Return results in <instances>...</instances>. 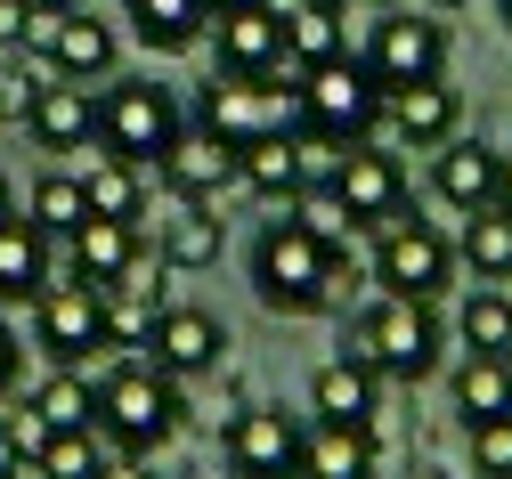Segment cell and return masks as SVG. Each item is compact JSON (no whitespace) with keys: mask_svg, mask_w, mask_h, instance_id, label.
I'll return each mask as SVG.
<instances>
[{"mask_svg":"<svg viewBox=\"0 0 512 479\" xmlns=\"http://www.w3.org/2000/svg\"><path fill=\"white\" fill-rule=\"evenodd\" d=\"M358 260L350 236H317L293 212H277L261 236H252V293H261L269 317H317V309H350Z\"/></svg>","mask_w":512,"mask_h":479,"instance_id":"cell-1","label":"cell"},{"mask_svg":"<svg viewBox=\"0 0 512 479\" xmlns=\"http://www.w3.org/2000/svg\"><path fill=\"white\" fill-rule=\"evenodd\" d=\"M439 350H447V333L431 317V301H407V293H374L342 317V358L374 366L382 382H423L439 374Z\"/></svg>","mask_w":512,"mask_h":479,"instance_id":"cell-2","label":"cell"},{"mask_svg":"<svg viewBox=\"0 0 512 479\" xmlns=\"http://www.w3.org/2000/svg\"><path fill=\"white\" fill-rule=\"evenodd\" d=\"M187 423V390L155 366V358H122L98 374V439L122 455H155L171 447Z\"/></svg>","mask_w":512,"mask_h":479,"instance_id":"cell-3","label":"cell"},{"mask_svg":"<svg viewBox=\"0 0 512 479\" xmlns=\"http://www.w3.org/2000/svg\"><path fill=\"white\" fill-rule=\"evenodd\" d=\"M293 98H301L293 139L358 147V139H374V122H382V82H374V65L350 57V49L326 57V65H301V74H293Z\"/></svg>","mask_w":512,"mask_h":479,"instance_id":"cell-4","label":"cell"},{"mask_svg":"<svg viewBox=\"0 0 512 479\" xmlns=\"http://www.w3.org/2000/svg\"><path fill=\"white\" fill-rule=\"evenodd\" d=\"M187 130V114H179V98L155 82V74H106V90H98V155H114V163H139V171H155V155Z\"/></svg>","mask_w":512,"mask_h":479,"instance_id":"cell-5","label":"cell"},{"mask_svg":"<svg viewBox=\"0 0 512 479\" xmlns=\"http://www.w3.org/2000/svg\"><path fill=\"white\" fill-rule=\"evenodd\" d=\"M196 122L212 130V139L228 147H252V139H269V130H293L301 122V98H293V74H212L196 90Z\"/></svg>","mask_w":512,"mask_h":479,"instance_id":"cell-6","label":"cell"},{"mask_svg":"<svg viewBox=\"0 0 512 479\" xmlns=\"http://www.w3.org/2000/svg\"><path fill=\"white\" fill-rule=\"evenodd\" d=\"M374 285L382 293H407V301H439L447 285H456V236L399 212L374 228Z\"/></svg>","mask_w":512,"mask_h":479,"instance_id":"cell-7","label":"cell"},{"mask_svg":"<svg viewBox=\"0 0 512 479\" xmlns=\"http://www.w3.org/2000/svg\"><path fill=\"white\" fill-rule=\"evenodd\" d=\"M33 350L49 366H82L106 350V285H82V277H49L33 301Z\"/></svg>","mask_w":512,"mask_h":479,"instance_id":"cell-8","label":"cell"},{"mask_svg":"<svg viewBox=\"0 0 512 479\" xmlns=\"http://www.w3.org/2000/svg\"><path fill=\"white\" fill-rule=\"evenodd\" d=\"M301 415L285 406H244V415L220 431V463L228 479H301Z\"/></svg>","mask_w":512,"mask_h":479,"instance_id":"cell-9","label":"cell"},{"mask_svg":"<svg viewBox=\"0 0 512 479\" xmlns=\"http://www.w3.org/2000/svg\"><path fill=\"white\" fill-rule=\"evenodd\" d=\"M350 57L374 65L382 90H407V82L447 74V25H439V17H407V9H391L382 25H366V49H350Z\"/></svg>","mask_w":512,"mask_h":479,"instance_id":"cell-10","label":"cell"},{"mask_svg":"<svg viewBox=\"0 0 512 479\" xmlns=\"http://www.w3.org/2000/svg\"><path fill=\"white\" fill-rule=\"evenodd\" d=\"M334 195H342L350 228L374 236L382 220L407 212V163L382 147V139H358V147H342V163H334Z\"/></svg>","mask_w":512,"mask_h":479,"instance_id":"cell-11","label":"cell"},{"mask_svg":"<svg viewBox=\"0 0 512 479\" xmlns=\"http://www.w3.org/2000/svg\"><path fill=\"white\" fill-rule=\"evenodd\" d=\"M212 57H220V74H293L285 65V9L277 0H244V9H212Z\"/></svg>","mask_w":512,"mask_h":479,"instance_id":"cell-12","label":"cell"},{"mask_svg":"<svg viewBox=\"0 0 512 479\" xmlns=\"http://www.w3.org/2000/svg\"><path fill=\"white\" fill-rule=\"evenodd\" d=\"M456 130H464V98L447 90V74L407 82V90H382V122H374V139L431 155V147H447V139H456Z\"/></svg>","mask_w":512,"mask_h":479,"instance_id":"cell-13","label":"cell"},{"mask_svg":"<svg viewBox=\"0 0 512 479\" xmlns=\"http://www.w3.org/2000/svg\"><path fill=\"white\" fill-rule=\"evenodd\" d=\"M155 366L171 374V382H204V374H220L228 366V325L212 317V309H196V301H171L163 317H155Z\"/></svg>","mask_w":512,"mask_h":479,"instance_id":"cell-14","label":"cell"},{"mask_svg":"<svg viewBox=\"0 0 512 479\" xmlns=\"http://www.w3.org/2000/svg\"><path fill=\"white\" fill-rule=\"evenodd\" d=\"M17 122L33 130V147H49V155H82V147L98 139V90H90V82H66V74H49V82L25 98Z\"/></svg>","mask_w":512,"mask_h":479,"instance_id":"cell-15","label":"cell"},{"mask_svg":"<svg viewBox=\"0 0 512 479\" xmlns=\"http://www.w3.org/2000/svg\"><path fill=\"white\" fill-rule=\"evenodd\" d=\"M155 179H163L171 195H187V203H220V195L236 187V147L212 139V130L196 122V130H179V139L155 155Z\"/></svg>","mask_w":512,"mask_h":479,"instance_id":"cell-16","label":"cell"},{"mask_svg":"<svg viewBox=\"0 0 512 479\" xmlns=\"http://www.w3.org/2000/svg\"><path fill=\"white\" fill-rule=\"evenodd\" d=\"M220 244H228L220 203H187V195H171V220H155V260L179 268V277H196V268H220Z\"/></svg>","mask_w":512,"mask_h":479,"instance_id":"cell-17","label":"cell"},{"mask_svg":"<svg viewBox=\"0 0 512 479\" xmlns=\"http://www.w3.org/2000/svg\"><path fill=\"white\" fill-rule=\"evenodd\" d=\"M496 179H504V155L488 147V139H447V147H431V187H439V203H456V212H480V203H496Z\"/></svg>","mask_w":512,"mask_h":479,"instance_id":"cell-18","label":"cell"},{"mask_svg":"<svg viewBox=\"0 0 512 479\" xmlns=\"http://www.w3.org/2000/svg\"><path fill=\"white\" fill-rule=\"evenodd\" d=\"M147 252V228H131V220H82L74 236H66V277H82V285H114V277H131V260Z\"/></svg>","mask_w":512,"mask_h":479,"instance_id":"cell-19","label":"cell"},{"mask_svg":"<svg viewBox=\"0 0 512 479\" xmlns=\"http://www.w3.org/2000/svg\"><path fill=\"white\" fill-rule=\"evenodd\" d=\"M236 187H244V195H261V203H277V212H293V195L309 187L301 139H293V130H269V139L236 147Z\"/></svg>","mask_w":512,"mask_h":479,"instance_id":"cell-20","label":"cell"},{"mask_svg":"<svg viewBox=\"0 0 512 479\" xmlns=\"http://www.w3.org/2000/svg\"><path fill=\"white\" fill-rule=\"evenodd\" d=\"M309 415L317 423H382V374L358 358H326L309 374Z\"/></svg>","mask_w":512,"mask_h":479,"instance_id":"cell-21","label":"cell"},{"mask_svg":"<svg viewBox=\"0 0 512 479\" xmlns=\"http://www.w3.org/2000/svg\"><path fill=\"white\" fill-rule=\"evenodd\" d=\"M122 17H131V41L147 57H179L212 33V0H122Z\"/></svg>","mask_w":512,"mask_h":479,"instance_id":"cell-22","label":"cell"},{"mask_svg":"<svg viewBox=\"0 0 512 479\" xmlns=\"http://www.w3.org/2000/svg\"><path fill=\"white\" fill-rule=\"evenodd\" d=\"M114 25H98L90 9H57V41H49V74H66V82H106L114 74Z\"/></svg>","mask_w":512,"mask_h":479,"instance_id":"cell-23","label":"cell"},{"mask_svg":"<svg viewBox=\"0 0 512 479\" xmlns=\"http://www.w3.org/2000/svg\"><path fill=\"white\" fill-rule=\"evenodd\" d=\"M301 479H374V423H309Z\"/></svg>","mask_w":512,"mask_h":479,"instance_id":"cell-24","label":"cell"},{"mask_svg":"<svg viewBox=\"0 0 512 479\" xmlns=\"http://www.w3.org/2000/svg\"><path fill=\"white\" fill-rule=\"evenodd\" d=\"M49 277H57V260H49V236H41L25 212H17V220H0V309L33 301Z\"/></svg>","mask_w":512,"mask_h":479,"instance_id":"cell-25","label":"cell"},{"mask_svg":"<svg viewBox=\"0 0 512 479\" xmlns=\"http://www.w3.org/2000/svg\"><path fill=\"white\" fill-rule=\"evenodd\" d=\"M25 406H33L49 431H98V374L90 366H49Z\"/></svg>","mask_w":512,"mask_h":479,"instance_id":"cell-26","label":"cell"},{"mask_svg":"<svg viewBox=\"0 0 512 479\" xmlns=\"http://www.w3.org/2000/svg\"><path fill=\"white\" fill-rule=\"evenodd\" d=\"M456 268H472V285H512V212H504V203H480V212H464Z\"/></svg>","mask_w":512,"mask_h":479,"instance_id":"cell-27","label":"cell"},{"mask_svg":"<svg viewBox=\"0 0 512 479\" xmlns=\"http://www.w3.org/2000/svg\"><path fill=\"white\" fill-rule=\"evenodd\" d=\"M74 179H82V195H90V212H98V220H131V228H147V171H139V163L90 155Z\"/></svg>","mask_w":512,"mask_h":479,"instance_id":"cell-28","label":"cell"},{"mask_svg":"<svg viewBox=\"0 0 512 479\" xmlns=\"http://www.w3.org/2000/svg\"><path fill=\"white\" fill-rule=\"evenodd\" d=\"M456 415H464V423H496V415H512V358H480V350H464V366H456Z\"/></svg>","mask_w":512,"mask_h":479,"instance_id":"cell-29","label":"cell"},{"mask_svg":"<svg viewBox=\"0 0 512 479\" xmlns=\"http://www.w3.org/2000/svg\"><path fill=\"white\" fill-rule=\"evenodd\" d=\"M342 17H350V9H309V0H293V9H285V65H293V74H301V65H326V57H342V49H350Z\"/></svg>","mask_w":512,"mask_h":479,"instance_id":"cell-30","label":"cell"},{"mask_svg":"<svg viewBox=\"0 0 512 479\" xmlns=\"http://www.w3.org/2000/svg\"><path fill=\"white\" fill-rule=\"evenodd\" d=\"M25 220H33L49 244H66V236L90 220V195H82V179H74V171H41V179H33V195H25Z\"/></svg>","mask_w":512,"mask_h":479,"instance_id":"cell-31","label":"cell"},{"mask_svg":"<svg viewBox=\"0 0 512 479\" xmlns=\"http://www.w3.org/2000/svg\"><path fill=\"white\" fill-rule=\"evenodd\" d=\"M456 341L480 350V358H512V301H504V285H472V293H464Z\"/></svg>","mask_w":512,"mask_h":479,"instance_id":"cell-32","label":"cell"},{"mask_svg":"<svg viewBox=\"0 0 512 479\" xmlns=\"http://www.w3.org/2000/svg\"><path fill=\"white\" fill-rule=\"evenodd\" d=\"M98 463H106V439L98 431H49V447L33 455L41 479H98Z\"/></svg>","mask_w":512,"mask_h":479,"instance_id":"cell-33","label":"cell"},{"mask_svg":"<svg viewBox=\"0 0 512 479\" xmlns=\"http://www.w3.org/2000/svg\"><path fill=\"white\" fill-rule=\"evenodd\" d=\"M464 455H472V479H512V415L464 423Z\"/></svg>","mask_w":512,"mask_h":479,"instance_id":"cell-34","label":"cell"},{"mask_svg":"<svg viewBox=\"0 0 512 479\" xmlns=\"http://www.w3.org/2000/svg\"><path fill=\"white\" fill-rule=\"evenodd\" d=\"M0 431H9V447H17V463H33V455L49 447V423L33 415V406H17V415H0Z\"/></svg>","mask_w":512,"mask_h":479,"instance_id":"cell-35","label":"cell"},{"mask_svg":"<svg viewBox=\"0 0 512 479\" xmlns=\"http://www.w3.org/2000/svg\"><path fill=\"white\" fill-rule=\"evenodd\" d=\"M17 374H25V341H17V325L0 317V398L17 390Z\"/></svg>","mask_w":512,"mask_h":479,"instance_id":"cell-36","label":"cell"},{"mask_svg":"<svg viewBox=\"0 0 512 479\" xmlns=\"http://www.w3.org/2000/svg\"><path fill=\"white\" fill-rule=\"evenodd\" d=\"M244 406H252V398H244V382H228V366H220V398H212V423L228 431V423L244 415Z\"/></svg>","mask_w":512,"mask_h":479,"instance_id":"cell-37","label":"cell"},{"mask_svg":"<svg viewBox=\"0 0 512 479\" xmlns=\"http://www.w3.org/2000/svg\"><path fill=\"white\" fill-rule=\"evenodd\" d=\"M98 479H155V471H147V455H122V447H106Z\"/></svg>","mask_w":512,"mask_h":479,"instance_id":"cell-38","label":"cell"},{"mask_svg":"<svg viewBox=\"0 0 512 479\" xmlns=\"http://www.w3.org/2000/svg\"><path fill=\"white\" fill-rule=\"evenodd\" d=\"M25 17H33L25 0H0V49H17V41H25Z\"/></svg>","mask_w":512,"mask_h":479,"instance_id":"cell-39","label":"cell"},{"mask_svg":"<svg viewBox=\"0 0 512 479\" xmlns=\"http://www.w3.org/2000/svg\"><path fill=\"white\" fill-rule=\"evenodd\" d=\"M25 203H17V187H9V171H0V220H17Z\"/></svg>","mask_w":512,"mask_h":479,"instance_id":"cell-40","label":"cell"},{"mask_svg":"<svg viewBox=\"0 0 512 479\" xmlns=\"http://www.w3.org/2000/svg\"><path fill=\"white\" fill-rule=\"evenodd\" d=\"M496 203H504V212H512V155H504V179H496Z\"/></svg>","mask_w":512,"mask_h":479,"instance_id":"cell-41","label":"cell"},{"mask_svg":"<svg viewBox=\"0 0 512 479\" xmlns=\"http://www.w3.org/2000/svg\"><path fill=\"white\" fill-rule=\"evenodd\" d=\"M0 471H17V447H9V431H0Z\"/></svg>","mask_w":512,"mask_h":479,"instance_id":"cell-42","label":"cell"},{"mask_svg":"<svg viewBox=\"0 0 512 479\" xmlns=\"http://www.w3.org/2000/svg\"><path fill=\"white\" fill-rule=\"evenodd\" d=\"M0 479H41V471H33V463H17V471H0Z\"/></svg>","mask_w":512,"mask_h":479,"instance_id":"cell-43","label":"cell"},{"mask_svg":"<svg viewBox=\"0 0 512 479\" xmlns=\"http://www.w3.org/2000/svg\"><path fill=\"white\" fill-rule=\"evenodd\" d=\"M25 9H74V0H25Z\"/></svg>","mask_w":512,"mask_h":479,"instance_id":"cell-44","label":"cell"},{"mask_svg":"<svg viewBox=\"0 0 512 479\" xmlns=\"http://www.w3.org/2000/svg\"><path fill=\"white\" fill-rule=\"evenodd\" d=\"M423 9H431V17H439V9H464V0H423Z\"/></svg>","mask_w":512,"mask_h":479,"instance_id":"cell-45","label":"cell"},{"mask_svg":"<svg viewBox=\"0 0 512 479\" xmlns=\"http://www.w3.org/2000/svg\"><path fill=\"white\" fill-rule=\"evenodd\" d=\"M496 17H504V33H512V0H496Z\"/></svg>","mask_w":512,"mask_h":479,"instance_id":"cell-46","label":"cell"},{"mask_svg":"<svg viewBox=\"0 0 512 479\" xmlns=\"http://www.w3.org/2000/svg\"><path fill=\"white\" fill-rule=\"evenodd\" d=\"M309 9H350V0H309Z\"/></svg>","mask_w":512,"mask_h":479,"instance_id":"cell-47","label":"cell"},{"mask_svg":"<svg viewBox=\"0 0 512 479\" xmlns=\"http://www.w3.org/2000/svg\"><path fill=\"white\" fill-rule=\"evenodd\" d=\"M212 9H244V0H212Z\"/></svg>","mask_w":512,"mask_h":479,"instance_id":"cell-48","label":"cell"},{"mask_svg":"<svg viewBox=\"0 0 512 479\" xmlns=\"http://www.w3.org/2000/svg\"><path fill=\"white\" fill-rule=\"evenodd\" d=\"M374 9H391V0H374Z\"/></svg>","mask_w":512,"mask_h":479,"instance_id":"cell-49","label":"cell"},{"mask_svg":"<svg viewBox=\"0 0 512 479\" xmlns=\"http://www.w3.org/2000/svg\"><path fill=\"white\" fill-rule=\"evenodd\" d=\"M431 479H447V471H431Z\"/></svg>","mask_w":512,"mask_h":479,"instance_id":"cell-50","label":"cell"}]
</instances>
